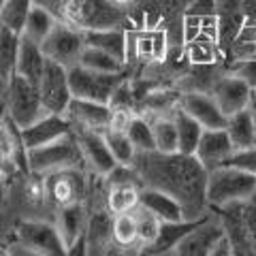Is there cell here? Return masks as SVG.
<instances>
[{"label":"cell","instance_id":"1","mask_svg":"<svg viewBox=\"0 0 256 256\" xmlns=\"http://www.w3.org/2000/svg\"><path fill=\"white\" fill-rule=\"evenodd\" d=\"M134 166L143 186L169 192L184 205L190 220L207 216V171L194 156L182 152H139Z\"/></svg>","mask_w":256,"mask_h":256},{"label":"cell","instance_id":"2","mask_svg":"<svg viewBox=\"0 0 256 256\" xmlns=\"http://www.w3.org/2000/svg\"><path fill=\"white\" fill-rule=\"evenodd\" d=\"M36 4L50 9L58 22L68 24L77 30H98L122 26V6L114 0H34Z\"/></svg>","mask_w":256,"mask_h":256},{"label":"cell","instance_id":"3","mask_svg":"<svg viewBox=\"0 0 256 256\" xmlns=\"http://www.w3.org/2000/svg\"><path fill=\"white\" fill-rule=\"evenodd\" d=\"M24 162L32 175H47L62 169H88L84 152L79 148L75 130L47 146L24 152Z\"/></svg>","mask_w":256,"mask_h":256},{"label":"cell","instance_id":"4","mask_svg":"<svg viewBox=\"0 0 256 256\" xmlns=\"http://www.w3.org/2000/svg\"><path fill=\"white\" fill-rule=\"evenodd\" d=\"M256 194V175L233 164H222L207 173V205L222 210L233 203L252 201Z\"/></svg>","mask_w":256,"mask_h":256},{"label":"cell","instance_id":"5","mask_svg":"<svg viewBox=\"0 0 256 256\" xmlns=\"http://www.w3.org/2000/svg\"><path fill=\"white\" fill-rule=\"evenodd\" d=\"M45 114H50V111L43 105L38 86L15 73L6 86L4 116L11 120L18 130H22V128L34 124L36 120H41Z\"/></svg>","mask_w":256,"mask_h":256},{"label":"cell","instance_id":"6","mask_svg":"<svg viewBox=\"0 0 256 256\" xmlns=\"http://www.w3.org/2000/svg\"><path fill=\"white\" fill-rule=\"evenodd\" d=\"M124 82V73H96L75 64L68 68V84L75 98H88L96 102H109L118 86Z\"/></svg>","mask_w":256,"mask_h":256},{"label":"cell","instance_id":"7","mask_svg":"<svg viewBox=\"0 0 256 256\" xmlns=\"http://www.w3.org/2000/svg\"><path fill=\"white\" fill-rule=\"evenodd\" d=\"M18 242H22L34 256H64L68 254L66 246L56 222L45 220H22L15 228Z\"/></svg>","mask_w":256,"mask_h":256},{"label":"cell","instance_id":"8","mask_svg":"<svg viewBox=\"0 0 256 256\" xmlns=\"http://www.w3.org/2000/svg\"><path fill=\"white\" fill-rule=\"evenodd\" d=\"M45 58H50L54 62L64 64L66 68L75 66L79 62L84 47H86V38H84V30H77L68 24L58 22L56 28L50 32V36L41 43Z\"/></svg>","mask_w":256,"mask_h":256},{"label":"cell","instance_id":"9","mask_svg":"<svg viewBox=\"0 0 256 256\" xmlns=\"http://www.w3.org/2000/svg\"><path fill=\"white\" fill-rule=\"evenodd\" d=\"M38 92H41L43 105L50 114H66V107L73 98L68 84V68L47 58L41 82H38Z\"/></svg>","mask_w":256,"mask_h":256},{"label":"cell","instance_id":"10","mask_svg":"<svg viewBox=\"0 0 256 256\" xmlns=\"http://www.w3.org/2000/svg\"><path fill=\"white\" fill-rule=\"evenodd\" d=\"M45 182V196L56 210L70 203H79L86 198L88 184L84 169H62L56 173L43 175Z\"/></svg>","mask_w":256,"mask_h":256},{"label":"cell","instance_id":"11","mask_svg":"<svg viewBox=\"0 0 256 256\" xmlns=\"http://www.w3.org/2000/svg\"><path fill=\"white\" fill-rule=\"evenodd\" d=\"M210 94L214 96V100L218 102V107L224 111V116L228 118V116H233L237 111L252 105L254 90L244 77H239L237 73H228V75L214 79Z\"/></svg>","mask_w":256,"mask_h":256},{"label":"cell","instance_id":"12","mask_svg":"<svg viewBox=\"0 0 256 256\" xmlns=\"http://www.w3.org/2000/svg\"><path fill=\"white\" fill-rule=\"evenodd\" d=\"M73 130H75V126L68 120L66 114H45L41 120H36L34 124L22 128L20 139H22L24 152H26V150H32V148L47 146V143L60 139V137H64V134L73 132Z\"/></svg>","mask_w":256,"mask_h":256},{"label":"cell","instance_id":"13","mask_svg":"<svg viewBox=\"0 0 256 256\" xmlns=\"http://www.w3.org/2000/svg\"><path fill=\"white\" fill-rule=\"evenodd\" d=\"M178 105L192 116L203 128H226L228 118L224 116V111L218 107V102L214 100L210 92L203 90H186L180 92Z\"/></svg>","mask_w":256,"mask_h":256},{"label":"cell","instance_id":"14","mask_svg":"<svg viewBox=\"0 0 256 256\" xmlns=\"http://www.w3.org/2000/svg\"><path fill=\"white\" fill-rule=\"evenodd\" d=\"M75 137L79 141V148L84 152L86 166L92 173L100 175V178H107L118 162L107 146L105 134L100 130H90V128H75Z\"/></svg>","mask_w":256,"mask_h":256},{"label":"cell","instance_id":"15","mask_svg":"<svg viewBox=\"0 0 256 256\" xmlns=\"http://www.w3.org/2000/svg\"><path fill=\"white\" fill-rule=\"evenodd\" d=\"M224 235V226L220 216H210L196 224L190 233L182 239V242L175 246L173 254H182V256H210L214 244Z\"/></svg>","mask_w":256,"mask_h":256},{"label":"cell","instance_id":"16","mask_svg":"<svg viewBox=\"0 0 256 256\" xmlns=\"http://www.w3.org/2000/svg\"><path fill=\"white\" fill-rule=\"evenodd\" d=\"M88 210L86 203H70L56 210V226H58L62 242L66 246L68 254H75L77 248H84L86 252V226H88Z\"/></svg>","mask_w":256,"mask_h":256},{"label":"cell","instance_id":"17","mask_svg":"<svg viewBox=\"0 0 256 256\" xmlns=\"http://www.w3.org/2000/svg\"><path fill=\"white\" fill-rule=\"evenodd\" d=\"M233 141H230L226 128H205L201 134V141L196 146L194 158L203 164V169L210 173L218 166L226 164L233 156Z\"/></svg>","mask_w":256,"mask_h":256},{"label":"cell","instance_id":"18","mask_svg":"<svg viewBox=\"0 0 256 256\" xmlns=\"http://www.w3.org/2000/svg\"><path fill=\"white\" fill-rule=\"evenodd\" d=\"M66 116L75 128H90V130H107L114 116V107L109 102H96L88 98H70Z\"/></svg>","mask_w":256,"mask_h":256},{"label":"cell","instance_id":"19","mask_svg":"<svg viewBox=\"0 0 256 256\" xmlns=\"http://www.w3.org/2000/svg\"><path fill=\"white\" fill-rule=\"evenodd\" d=\"M84 239H86V254H109L111 248H118L114 239V214L107 207L105 210H96L88 216Z\"/></svg>","mask_w":256,"mask_h":256},{"label":"cell","instance_id":"20","mask_svg":"<svg viewBox=\"0 0 256 256\" xmlns=\"http://www.w3.org/2000/svg\"><path fill=\"white\" fill-rule=\"evenodd\" d=\"M139 205L150 210L152 214H156L162 222H180V220H190L184 205L175 196H171L169 192L143 186L139 190ZM196 220V218H194Z\"/></svg>","mask_w":256,"mask_h":256},{"label":"cell","instance_id":"21","mask_svg":"<svg viewBox=\"0 0 256 256\" xmlns=\"http://www.w3.org/2000/svg\"><path fill=\"white\" fill-rule=\"evenodd\" d=\"M22 156L24 146L20 139V130L13 126L9 118H0V173L6 180L20 171Z\"/></svg>","mask_w":256,"mask_h":256},{"label":"cell","instance_id":"22","mask_svg":"<svg viewBox=\"0 0 256 256\" xmlns=\"http://www.w3.org/2000/svg\"><path fill=\"white\" fill-rule=\"evenodd\" d=\"M45 54H43V47L41 43L32 41L26 34H22V41H20V54H18V64H15V73L26 77L28 82L36 84L41 82V75H43V68H45Z\"/></svg>","mask_w":256,"mask_h":256},{"label":"cell","instance_id":"23","mask_svg":"<svg viewBox=\"0 0 256 256\" xmlns=\"http://www.w3.org/2000/svg\"><path fill=\"white\" fill-rule=\"evenodd\" d=\"M86 45H94L98 50H105L118 60L126 62L128 60V34L124 28L114 26V28H98V30H86L84 32Z\"/></svg>","mask_w":256,"mask_h":256},{"label":"cell","instance_id":"24","mask_svg":"<svg viewBox=\"0 0 256 256\" xmlns=\"http://www.w3.org/2000/svg\"><path fill=\"white\" fill-rule=\"evenodd\" d=\"M226 132H228L230 141H233L235 150L256 148V114H254L252 105L237 111L233 116H228Z\"/></svg>","mask_w":256,"mask_h":256},{"label":"cell","instance_id":"25","mask_svg":"<svg viewBox=\"0 0 256 256\" xmlns=\"http://www.w3.org/2000/svg\"><path fill=\"white\" fill-rule=\"evenodd\" d=\"M203 218H205V216H203ZM203 218H196V220H180V222H162L156 242L152 244V246H148L146 250H141V252H146V254H173L175 246H178L182 239L186 237Z\"/></svg>","mask_w":256,"mask_h":256},{"label":"cell","instance_id":"26","mask_svg":"<svg viewBox=\"0 0 256 256\" xmlns=\"http://www.w3.org/2000/svg\"><path fill=\"white\" fill-rule=\"evenodd\" d=\"M134 54L143 62H164L169 52L164 30H146L134 36Z\"/></svg>","mask_w":256,"mask_h":256},{"label":"cell","instance_id":"27","mask_svg":"<svg viewBox=\"0 0 256 256\" xmlns=\"http://www.w3.org/2000/svg\"><path fill=\"white\" fill-rule=\"evenodd\" d=\"M173 120L178 124V134H180V152L182 154H190L194 156L196 146L201 141V134L205 128L196 122L192 116H188L180 105L173 109Z\"/></svg>","mask_w":256,"mask_h":256},{"label":"cell","instance_id":"28","mask_svg":"<svg viewBox=\"0 0 256 256\" xmlns=\"http://www.w3.org/2000/svg\"><path fill=\"white\" fill-rule=\"evenodd\" d=\"M20 41H22V32L0 24V75H2L6 82L15 75Z\"/></svg>","mask_w":256,"mask_h":256},{"label":"cell","instance_id":"29","mask_svg":"<svg viewBox=\"0 0 256 256\" xmlns=\"http://www.w3.org/2000/svg\"><path fill=\"white\" fill-rule=\"evenodd\" d=\"M56 24H58V18L50 11L45 9L41 4H32V9L26 18V24H24V32L22 34H26L28 38L36 43H43L47 36H50V32L56 28Z\"/></svg>","mask_w":256,"mask_h":256},{"label":"cell","instance_id":"30","mask_svg":"<svg viewBox=\"0 0 256 256\" xmlns=\"http://www.w3.org/2000/svg\"><path fill=\"white\" fill-rule=\"evenodd\" d=\"M139 184H109L105 207L111 214L132 212L139 207Z\"/></svg>","mask_w":256,"mask_h":256},{"label":"cell","instance_id":"31","mask_svg":"<svg viewBox=\"0 0 256 256\" xmlns=\"http://www.w3.org/2000/svg\"><path fill=\"white\" fill-rule=\"evenodd\" d=\"M82 66L96 70V73H124L126 70V62L118 60L116 56H111L105 50H98L94 45H86L82 56H79V62Z\"/></svg>","mask_w":256,"mask_h":256},{"label":"cell","instance_id":"32","mask_svg":"<svg viewBox=\"0 0 256 256\" xmlns=\"http://www.w3.org/2000/svg\"><path fill=\"white\" fill-rule=\"evenodd\" d=\"M152 128H154L156 152H162V154L180 152V134L173 116H158L156 120H152Z\"/></svg>","mask_w":256,"mask_h":256},{"label":"cell","instance_id":"33","mask_svg":"<svg viewBox=\"0 0 256 256\" xmlns=\"http://www.w3.org/2000/svg\"><path fill=\"white\" fill-rule=\"evenodd\" d=\"M105 134V141L111 150V154H114L116 162L118 164H128V166H134V160H137V148H134V143L130 141L126 130H114V128H107V130H102Z\"/></svg>","mask_w":256,"mask_h":256},{"label":"cell","instance_id":"34","mask_svg":"<svg viewBox=\"0 0 256 256\" xmlns=\"http://www.w3.org/2000/svg\"><path fill=\"white\" fill-rule=\"evenodd\" d=\"M128 137L134 143L137 152H156V141H154V128L148 118H143L139 114H132L130 122L126 128Z\"/></svg>","mask_w":256,"mask_h":256},{"label":"cell","instance_id":"35","mask_svg":"<svg viewBox=\"0 0 256 256\" xmlns=\"http://www.w3.org/2000/svg\"><path fill=\"white\" fill-rule=\"evenodd\" d=\"M134 216H137V239H139V248L146 250L148 246H152L156 242V237L160 233V226H162V220L158 218L156 214H152L146 207H137L134 210Z\"/></svg>","mask_w":256,"mask_h":256},{"label":"cell","instance_id":"36","mask_svg":"<svg viewBox=\"0 0 256 256\" xmlns=\"http://www.w3.org/2000/svg\"><path fill=\"white\" fill-rule=\"evenodd\" d=\"M114 239L116 246L128 248V246H139L137 239V216L132 212L114 214Z\"/></svg>","mask_w":256,"mask_h":256},{"label":"cell","instance_id":"37","mask_svg":"<svg viewBox=\"0 0 256 256\" xmlns=\"http://www.w3.org/2000/svg\"><path fill=\"white\" fill-rule=\"evenodd\" d=\"M32 4H34V0H6L2 11H0V24L24 32V24H26Z\"/></svg>","mask_w":256,"mask_h":256},{"label":"cell","instance_id":"38","mask_svg":"<svg viewBox=\"0 0 256 256\" xmlns=\"http://www.w3.org/2000/svg\"><path fill=\"white\" fill-rule=\"evenodd\" d=\"M216 38L198 34L192 41H188V60L196 66H210L216 62Z\"/></svg>","mask_w":256,"mask_h":256},{"label":"cell","instance_id":"39","mask_svg":"<svg viewBox=\"0 0 256 256\" xmlns=\"http://www.w3.org/2000/svg\"><path fill=\"white\" fill-rule=\"evenodd\" d=\"M226 164H233V166H239L248 173L256 175V148H248V150H235L233 156Z\"/></svg>","mask_w":256,"mask_h":256},{"label":"cell","instance_id":"40","mask_svg":"<svg viewBox=\"0 0 256 256\" xmlns=\"http://www.w3.org/2000/svg\"><path fill=\"white\" fill-rule=\"evenodd\" d=\"M244 214H246L248 233H250V242H252V252L256 254V201L254 198L244 203Z\"/></svg>","mask_w":256,"mask_h":256},{"label":"cell","instance_id":"41","mask_svg":"<svg viewBox=\"0 0 256 256\" xmlns=\"http://www.w3.org/2000/svg\"><path fill=\"white\" fill-rule=\"evenodd\" d=\"M233 73H237L239 77H244L246 82L250 84L252 90H256V58L239 62V64H237V70H233Z\"/></svg>","mask_w":256,"mask_h":256},{"label":"cell","instance_id":"42","mask_svg":"<svg viewBox=\"0 0 256 256\" xmlns=\"http://www.w3.org/2000/svg\"><path fill=\"white\" fill-rule=\"evenodd\" d=\"M230 254H235V250H233V244H230L228 235L224 233V235L218 239V242L214 244V248H212L210 256H230Z\"/></svg>","mask_w":256,"mask_h":256},{"label":"cell","instance_id":"43","mask_svg":"<svg viewBox=\"0 0 256 256\" xmlns=\"http://www.w3.org/2000/svg\"><path fill=\"white\" fill-rule=\"evenodd\" d=\"M6 86H9V82L0 75V111H4V100H6Z\"/></svg>","mask_w":256,"mask_h":256},{"label":"cell","instance_id":"44","mask_svg":"<svg viewBox=\"0 0 256 256\" xmlns=\"http://www.w3.org/2000/svg\"><path fill=\"white\" fill-rule=\"evenodd\" d=\"M4 203H6V178L0 173V210L4 207Z\"/></svg>","mask_w":256,"mask_h":256},{"label":"cell","instance_id":"45","mask_svg":"<svg viewBox=\"0 0 256 256\" xmlns=\"http://www.w3.org/2000/svg\"><path fill=\"white\" fill-rule=\"evenodd\" d=\"M114 2H116L118 6H126L128 2H132V0H114Z\"/></svg>","mask_w":256,"mask_h":256},{"label":"cell","instance_id":"46","mask_svg":"<svg viewBox=\"0 0 256 256\" xmlns=\"http://www.w3.org/2000/svg\"><path fill=\"white\" fill-rule=\"evenodd\" d=\"M252 109H254V114H256V90H254V94H252Z\"/></svg>","mask_w":256,"mask_h":256},{"label":"cell","instance_id":"47","mask_svg":"<svg viewBox=\"0 0 256 256\" xmlns=\"http://www.w3.org/2000/svg\"><path fill=\"white\" fill-rule=\"evenodd\" d=\"M4 2H6V0H0V11H2V6H4Z\"/></svg>","mask_w":256,"mask_h":256},{"label":"cell","instance_id":"48","mask_svg":"<svg viewBox=\"0 0 256 256\" xmlns=\"http://www.w3.org/2000/svg\"><path fill=\"white\" fill-rule=\"evenodd\" d=\"M254 201H256V194H254Z\"/></svg>","mask_w":256,"mask_h":256}]
</instances>
